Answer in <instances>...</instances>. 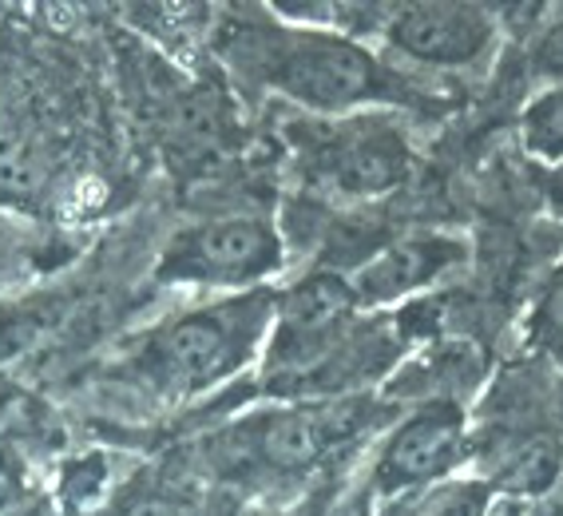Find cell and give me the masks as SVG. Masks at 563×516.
Returning <instances> with one entry per match:
<instances>
[{
	"label": "cell",
	"instance_id": "cell-1",
	"mask_svg": "<svg viewBox=\"0 0 563 516\" xmlns=\"http://www.w3.org/2000/svg\"><path fill=\"white\" fill-rule=\"evenodd\" d=\"M222 64L254 88L298 103L313 116H357L377 103H409L397 72L385 68L365 44L342 32L294 29L274 21H227L214 36Z\"/></svg>",
	"mask_w": 563,
	"mask_h": 516
},
{
	"label": "cell",
	"instance_id": "cell-2",
	"mask_svg": "<svg viewBox=\"0 0 563 516\" xmlns=\"http://www.w3.org/2000/svg\"><path fill=\"white\" fill-rule=\"evenodd\" d=\"M278 294L242 290L167 318L131 350V374L163 402H187L231 382L271 338Z\"/></svg>",
	"mask_w": 563,
	"mask_h": 516
},
{
	"label": "cell",
	"instance_id": "cell-3",
	"mask_svg": "<svg viewBox=\"0 0 563 516\" xmlns=\"http://www.w3.org/2000/svg\"><path fill=\"white\" fill-rule=\"evenodd\" d=\"M389 414V405L373 394L290 402L234 426L222 441H214V457L239 473L298 476L365 441L373 429L385 426Z\"/></svg>",
	"mask_w": 563,
	"mask_h": 516
},
{
	"label": "cell",
	"instance_id": "cell-4",
	"mask_svg": "<svg viewBox=\"0 0 563 516\" xmlns=\"http://www.w3.org/2000/svg\"><path fill=\"white\" fill-rule=\"evenodd\" d=\"M286 140L298 172L333 199H382L397 191L412 172V147L389 116H313L290 123Z\"/></svg>",
	"mask_w": 563,
	"mask_h": 516
},
{
	"label": "cell",
	"instance_id": "cell-5",
	"mask_svg": "<svg viewBox=\"0 0 563 516\" xmlns=\"http://www.w3.org/2000/svg\"><path fill=\"white\" fill-rule=\"evenodd\" d=\"M282 234L266 215H219L187 227L159 259L163 283L258 290L282 271Z\"/></svg>",
	"mask_w": 563,
	"mask_h": 516
},
{
	"label": "cell",
	"instance_id": "cell-6",
	"mask_svg": "<svg viewBox=\"0 0 563 516\" xmlns=\"http://www.w3.org/2000/svg\"><path fill=\"white\" fill-rule=\"evenodd\" d=\"M473 453V433L461 402H421L389 429L373 465V496L401 501L429 485H441Z\"/></svg>",
	"mask_w": 563,
	"mask_h": 516
},
{
	"label": "cell",
	"instance_id": "cell-7",
	"mask_svg": "<svg viewBox=\"0 0 563 516\" xmlns=\"http://www.w3.org/2000/svg\"><path fill=\"white\" fill-rule=\"evenodd\" d=\"M382 36L409 61L424 68H476L493 56L496 24L493 9L484 4H393L385 9Z\"/></svg>",
	"mask_w": 563,
	"mask_h": 516
},
{
	"label": "cell",
	"instance_id": "cell-8",
	"mask_svg": "<svg viewBox=\"0 0 563 516\" xmlns=\"http://www.w3.org/2000/svg\"><path fill=\"white\" fill-rule=\"evenodd\" d=\"M464 263H468V243L456 234H405L382 246L373 259H365L350 274V286L357 306L382 310V306H397L401 298L421 294L424 286L461 271Z\"/></svg>",
	"mask_w": 563,
	"mask_h": 516
},
{
	"label": "cell",
	"instance_id": "cell-9",
	"mask_svg": "<svg viewBox=\"0 0 563 516\" xmlns=\"http://www.w3.org/2000/svg\"><path fill=\"white\" fill-rule=\"evenodd\" d=\"M484 473L496 496L532 501L563 476V433L555 426H504L481 446Z\"/></svg>",
	"mask_w": 563,
	"mask_h": 516
},
{
	"label": "cell",
	"instance_id": "cell-10",
	"mask_svg": "<svg viewBox=\"0 0 563 516\" xmlns=\"http://www.w3.org/2000/svg\"><path fill=\"white\" fill-rule=\"evenodd\" d=\"M48 140L41 132V120L29 112V103L16 91L0 88V202L29 211L41 207L52 187Z\"/></svg>",
	"mask_w": 563,
	"mask_h": 516
},
{
	"label": "cell",
	"instance_id": "cell-11",
	"mask_svg": "<svg viewBox=\"0 0 563 516\" xmlns=\"http://www.w3.org/2000/svg\"><path fill=\"white\" fill-rule=\"evenodd\" d=\"M496 493L481 476H461V481H441L421 493H409L393 501L389 516H488L493 513Z\"/></svg>",
	"mask_w": 563,
	"mask_h": 516
},
{
	"label": "cell",
	"instance_id": "cell-12",
	"mask_svg": "<svg viewBox=\"0 0 563 516\" xmlns=\"http://www.w3.org/2000/svg\"><path fill=\"white\" fill-rule=\"evenodd\" d=\"M520 135L528 152L560 167L563 163V84L540 91V96L523 108Z\"/></svg>",
	"mask_w": 563,
	"mask_h": 516
},
{
	"label": "cell",
	"instance_id": "cell-13",
	"mask_svg": "<svg viewBox=\"0 0 563 516\" xmlns=\"http://www.w3.org/2000/svg\"><path fill=\"white\" fill-rule=\"evenodd\" d=\"M523 334H528V345L536 354L563 365V266L548 274V283L540 286Z\"/></svg>",
	"mask_w": 563,
	"mask_h": 516
},
{
	"label": "cell",
	"instance_id": "cell-14",
	"mask_svg": "<svg viewBox=\"0 0 563 516\" xmlns=\"http://www.w3.org/2000/svg\"><path fill=\"white\" fill-rule=\"evenodd\" d=\"M108 481V465H103V457H80V461H71L64 469V481H60V493H64V505L68 508H80L88 501H96V493L103 488Z\"/></svg>",
	"mask_w": 563,
	"mask_h": 516
},
{
	"label": "cell",
	"instance_id": "cell-15",
	"mask_svg": "<svg viewBox=\"0 0 563 516\" xmlns=\"http://www.w3.org/2000/svg\"><path fill=\"white\" fill-rule=\"evenodd\" d=\"M536 64H540V72H548L555 84H563V21H555L552 29L540 36V44H536Z\"/></svg>",
	"mask_w": 563,
	"mask_h": 516
},
{
	"label": "cell",
	"instance_id": "cell-16",
	"mask_svg": "<svg viewBox=\"0 0 563 516\" xmlns=\"http://www.w3.org/2000/svg\"><path fill=\"white\" fill-rule=\"evenodd\" d=\"M131 516H195V513L187 505H179V501H172V496H155V501L140 505Z\"/></svg>",
	"mask_w": 563,
	"mask_h": 516
},
{
	"label": "cell",
	"instance_id": "cell-17",
	"mask_svg": "<svg viewBox=\"0 0 563 516\" xmlns=\"http://www.w3.org/2000/svg\"><path fill=\"white\" fill-rule=\"evenodd\" d=\"M543 187H548V202H552V211L563 219V163L555 167V172H548V183H543Z\"/></svg>",
	"mask_w": 563,
	"mask_h": 516
},
{
	"label": "cell",
	"instance_id": "cell-18",
	"mask_svg": "<svg viewBox=\"0 0 563 516\" xmlns=\"http://www.w3.org/2000/svg\"><path fill=\"white\" fill-rule=\"evenodd\" d=\"M290 516H325V508H306V513H290Z\"/></svg>",
	"mask_w": 563,
	"mask_h": 516
}]
</instances>
